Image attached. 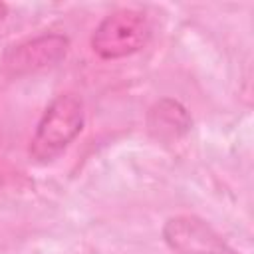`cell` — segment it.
Listing matches in <instances>:
<instances>
[{
    "label": "cell",
    "instance_id": "cell-4",
    "mask_svg": "<svg viewBox=\"0 0 254 254\" xmlns=\"http://www.w3.org/2000/svg\"><path fill=\"white\" fill-rule=\"evenodd\" d=\"M67 50H69V40L65 36L42 34L8 50L4 56V69L16 77L30 75L62 62Z\"/></svg>",
    "mask_w": 254,
    "mask_h": 254
},
{
    "label": "cell",
    "instance_id": "cell-5",
    "mask_svg": "<svg viewBox=\"0 0 254 254\" xmlns=\"http://www.w3.org/2000/svg\"><path fill=\"white\" fill-rule=\"evenodd\" d=\"M147 127L153 137L161 141H173L190 131L192 119L183 103L173 97H163L151 105L147 113Z\"/></svg>",
    "mask_w": 254,
    "mask_h": 254
},
{
    "label": "cell",
    "instance_id": "cell-2",
    "mask_svg": "<svg viewBox=\"0 0 254 254\" xmlns=\"http://www.w3.org/2000/svg\"><path fill=\"white\" fill-rule=\"evenodd\" d=\"M151 40V24L141 10L119 8L107 14L91 34V50L101 60H121L137 54Z\"/></svg>",
    "mask_w": 254,
    "mask_h": 254
},
{
    "label": "cell",
    "instance_id": "cell-3",
    "mask_svg": "<svg viewBox=\"0 0 254 254\" xmlns=\"http://www.w3.org/2000/svg\"><path fill=\"white\" fill-rule=\"evenodd\" d=\"M163 238L177 254H238L208 222L192 214L171 216L163 226Z\"/></svg>",
    "mask_w": 254,
    "mask_h": 254
},
{
    "label": "cell",
    "instance_id": "cell-1",
    "mask_svg": "<svg viewBox=\"0 0 254 254\" xmlns=\"http://www.w3.org/2000/svg\"><path fill=\"white\" fill-rule=\"evenodd\" d=\"M85 121L83 101L75 93L56 95L44 109L34 137L30 141V157L36 163H50L62 155L81 133Z\"/></svg>",
    "mask_w": 254,
    "mask_h": 254
},
{
    "label": "cell",
    "instance_id": "cell-6",
    "mask_svg": "<svg viewBox=\"0 0 254 254\" xmlns=\"http://www.w3.org/2000/svg\"><path fill=\"white\" fill-rule=\"evenodd\" d=\"M6 12H8V6L4 2H0V22L6 18Z\"/></svg>",
    "mask_w": 254,
    "mask_h": 254
}]
</instances>
